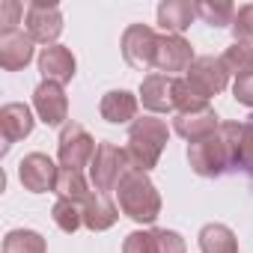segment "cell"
Listing matches in <instances>:
<instances>
[{"mask_svg": "<svg viewBox=\"0 0 253 253\" xmlns=\"http://www.w3.org/2000/svg\"><path fill=\"white\" fill-rule=\"evenodd\" d=\"M152 235H155V253H188V244L176 229H152Z\"/></svg>", "mask_w": 253, "mask_h": 253, "instance_id": "cell-28", "label": "cell"}, {"mask_svg": "<svg viewBox=\"0 0 253 253\" xmlns=\"http://www.w3.org/2000/svg\"><path fill=\"white\" fill-rule=\"evenodd\" d=\"M24 27H27V36L33 42L48 48L63 33V12L57 3H30L27 15H24Z\"/></svg>", "mask_w": 253, "mask_h": 253, "instance_id": "cell-9", "label": "cell"}, {"mask_svg": "<svg viewBox=\"0 0 253 253\" xmlns=\"http://www.w3.org/2000/svg\"><path fill=\"white\" fill-rule=\"evenodd\" d=\"M3 253H45V238L36 229H12L3 238Z\"/></svg>", "mask_w": 253, "mask_h": 253, "instance_id": "cell-24", "label": "cell"}, {"mask_svg": "<svg viewBox=\"0 0 253 253\" xmlns=\"http://www.w3.org/2000/svg\"><path fill=\"white\" fill-rule=\"evenodd\" d=\"M33 107H36L39 122H45L48 128H57V125H63L69 119V98H66L63 86L54 81H42L33 89Z\"/></svg>", "mask_w": 253, "mask_h": 253, "instance_id": "cell-11", "label": "cell"}, {"mask_svg": "<svg viewBox=\"0 0 253 253\" xmlns=\"http://www.w3.org/2000/svg\"><path fill=\"white\" fill-rule=\"evenodd\" d=\"M122 253H155V235L152 229H134L125 235Z\"/></svg>", "mask_w": 253, "mask_h": 253, "instance_id": "cell-29", "label": "cell"}, {"mask_svg": "<svg viewBox=\"0 0 253 253\" xmlns=\"http://www.w3.org/2000/svg\"><path fill=\"white\" fill-rule=\"evenodd\" d=\"M209 101L188 84V78H176V110L179 113H188V110H200L206 107Z\"/></svg>", "mask_w": 253, "mask_h": 253, "instance_id": "cell-26", "label": "cell"}, {"mask_svg": "<svg viewBox=\"0 0 253 253\" xmlns=\"http://www.w3.org/2000/svg\"><path fill=\"white\" fill-rule=\"evenodd\" d=\"M200 250L203 253H238V238L226 223H206L200 229Z\"/></svg>", "mask_w": 253, "mask_h": 253, "instance_id": "cell-20", "label": "cell"}, {"mask_svg": "<svg viewBox=\"0 0 253 253\" xmlns=\"http://www.w3.org/2000/svg\"><path fill=\"white\" fill-rule=\"evenodd\" d=\"M33 39L24 30H9L0 33V66L6 72H21L33 60Z\"/></svg>", "mask_w": 253, "mask_h": 253, "instance_id": "cell-16", "label": "cell"}, {"mask_svg": "<svg viewBox=\"0 0 253 253\" xmlns=\"http://www.w3.org/2000/svg\"><path fill=\"white\" fill-rule=\"evenodd\" d=\"M137 107H140V98L128 89H110L104 92L101 104H98V113L104 122H113V125H122V122H134L137 119Z\"/></svg>", "mask_w": 253, "mask_h": 253, "instance_id": "cell-17", "label": "cell"}, {"mask_svg": "<svg viewBox=\"0 0 253 253\" xmlns=\"http://www.w3.org/2000/svg\"><path fill=\"white\" fill-rule=\"evenodd\" d=\"M232 95H235V101H241V104L253 107V75L235 78V84H232Z\"/></svg>", "mask_w": 253, "mask_h": 253, "instance_id": "cell-32", "label": "cell"}, {"mask_svg": "<svg viewBox=\"0 0 253 253\" xmlns=\"http://www.w3.org/2000/svg\"><path fill=\"white\" fill-rule=\"evenodd\" d=\"M167 140H170V128H167L164 119H158V116H140V119H134L131 128H128V143H125L131 170L149 173L152 167H158Z\"/></svg>", "mask_w": 253, "mask_h": 253, "instance_id": "cell-2", "label": "cell"}, {"mask_svg": "<svg viewBox=\"0 0 253 253\" xmlns=\"http://www.w3.org/2000/svg\"><path fill=\"white\" fill-rule=\"evenodd\" d=\"M51 217H54V223H57L63 232H69V235L84 226V211H81V206L72 203V200H57L54 209H51Z\"/></svg>", "mask_w": 253, "mask_h": 253, "instance_id": "cell-25", "label": "cell"}, {"mask_svg": "<svg viewBox=\"0 0 253 253\" xmlns=\"http://www.w3.org/2000/svg\"><path fill=\"white\" fill-rule=\"evenodd\" d=\"M92 182L84 176V173H78V170H60V182H57V197L60 200H72V203H84L89 194H92V188H89Z\"/></svg>", "mask_w": 253, "mask_h": 253, "instance_id": "cell-21", "label": "cell"}, {"mask_svg": "<svg viewBox=\"0 0 253 253\" xmlns=\"http://www.w3.org/2000/svg\"><path fill=\"white\" fill-rule=\"evenodd\" d=\"M21 15H27V12H24V6L18 3V0H3V3H0V33L18 30Z\"/></svg>", "mask_w": 253, "mask_h": 253, "instance_id": "cell-30", "label": "cell"}, {"mask_svg": "<svg viewBox=\"0 0 253 253\" xmlns=\"http://www.w3.org/2000/svg\"><path fill=\"white\" fill-rule=\"evenodd\" d=\"M194 18H197V3H191V0H164V3H158V24L164 33L182 36V30H188Z\"/></svg>", "mask_w": 253, "mask_h": 253, "instance_id": "cell-19", "label": "cell"}, {"mask_svg": "<svg viewBox=\"0 0 253 253\" xmlns=\"http://www.w3.org/2000/svg\"><path fill=\"white\" fill-rule=\"evenodd\" d=\"M95 140L89 137V131L78 122H66L60 140H57V158H60V170H78L84 173V167H89L92 155H95Z\"/></svg>", "mask_w": 253, "mask_h": 253, "instance_id": "cell-5", "label": "cell"}, {"mask_svg": "<svg viewBox=\"0 0 253 253\" xmlns=\"http://www.w3.org/2000/svg\"><path fill=\"white\" fill-rule=\"evenodd\" d=\"M188 164L203 179H214L232 167H241V122H220L211 137L188 143Z\"/></svg>", "mask_w": 253, "mask_h": 253, "instance_id": "cell-1", "label": "cell"}, {"mask_svg": "<svg viewBox=\"0 0 253 253\" xmlns=\"http://www.w3.org/2000/svg\"><path fill=\"white\" fill-rule=\"evenodd\" d=\"M241 170L253 176V116L241 122Z\"/></svg>", "mask_w": 253, "mask_h": 253, "instance_id": "cell-31", "label": "cell"}, {"mask_svg": "<svg viewBox=\"0 0 253 253\" xmlns=\"http://www.w3.org/2000/svg\"><path fill=\"white\" fill-rule=\"evenodd\" d=\"M18 182H21L24 191H30V194L57 191L60 167H57L54 158H48L45 152H30V155H24L21 164H18Z\"/></svg>", "mask_w": 253, "mask_h": 253, "instance_id": "cell-7", "label": "cell"}, {"mask_svg": "<svg viewBox=\"0 0 253 253\" xmlns=\"http://www.w3.org/2000/svg\"><path fill=\"white\" fill-rule=\"evenodd\" d=\"M173 128L179 137H185L188 143L206 140L220 128V116L214 113V107H200V110H188V113H176L173 119Z\"/></svg>", "mask_w": 253, "mask_h": 253, "instance_id": "cell-13", "label": "cell"}, {"mask_svg": "<svg viewBox=\"0 0 253 253\" xmlns=\"http://www.w3.org/2000/svg\"><path fill=\"white\" fill-rule=\"evenodd\" d=\"M33 125H36V119H33V110H30L27 104H21V101H9V104L0 107V131H3L6 149H9L12 143H18V140L30 137Z\"/></svg>", "mask_w": 253, "mask_h": 253, "instance_id": "cell-15", "label": "cell"}, {"mask_svg": "<svg viewBox=\"0 0 253 253\" xmlns=\"http://www.w3.org/2000/svg\"><path fill=\"white\" fill-rule=\"evenodd\" d=\"M155 48H158V33L149 24H128L122 33V57L131 69H152L155 66Z\"/></svg>", "mask_w": 253, "mask_h": 253, "instance_id": "cell-6", "label": "cell"}, {"mask_svg": "<svg viewBox=\"0 0 253 253\" xmlns=\"http://www.w3.org/2000/svg\"><path fill=\"white\" fill-rule=\"evenodd\" d=\"M81 211H84V226L92 229V232H104L110 229L116 220H119V209L110 203L107 194L101 191H92L84 203H81Z\"/></svg>", "mask_w": 253, "mask_h": 253, "instance_id": "cell-18", "label": "cell"}, {"mask_svg": "<svg viewBox=\"0 0 253 253\" xmlns=\"http://www.w3.org/2000/svg\"><path fill=\"white\" fill-rule=\"evenodd\" d=\"M232 36L235 42H247L253 45V3H244L235 9V18H232Z\"/></svg>", "mask_w": 253, "mask_h": 253, "instance_id": "cell-27", "label": "cell"}, {"mask_svg": "<svg viewBox=\"0 0 253 253\" xmlns=\"http://www.w3.org/2000/svg\"><path fill=\"white\" fill-rule=\"evenodd\" d=\"M140 101L152 113H170L176 110V78L152 72L140 84Z\"/></svg>", "mask_w": 253, "mask_h": 253, "instance_id": "cell-12", "label": "cell"}, {"mask_svg": "<svg viewBox=\"0 0 253 253\" xmlns=\"http://www.w3.org/2000/svg\"><path fill=\"white\" fill-rule=\"evenodd\" d=\"M128 170H131L128 152L119 149V146H116V143H110V140H101V143L95 146L92 161H89V182H92V188H95V191L110 194V191H116V188H119L122 176L128 173Z\"/></svg>", "mask_w": 253, "mask_h": 253, "instance_id": "cell-4", "label": "cell"}, {"mask_svg": "<svg viewBox=\"0 0 253 253\" xmlns=\"http://www.w3.org/2000/svg\"><path fill=\"white\" fill-rule=\"evenodd\" d=\"M223 66H226V72L235 75V78L253 75V45H247V42H232V45L223 51Z\"/></svg>", "mask_w": 253, "mask_h": 253, "instance_id": "cell-23", "label": "cell"}, {"mask_svg": "<svg viewBox=\"0 0 253 253\" xmlns=\"http://www.w3.org/2000/svg\"><path fill=\"white\" fill-rule=\"evenodd\" d=\"M116 200H119V211L131 217L134 223H155L161 214V194L149 179V173L140 170H128L122 176L116 188Z\"/></svg>", "mask_w": 253, "mask_h": 253, "instance_id": "cell-3", "label": "cell"}, {"mask_svg": "<svg viewBox=\"0 0 253 253\" xmlns=\"http://www.w3.org/2000/svg\"><path fill=\"white\" fill-rule=\"evenodd\" d=\"M197 18H203L209 27H232L235 18V6L229 0H200L197 3Z\"/></svg>", "mask_w": 253, "mask_h": 253, "instance_id": "cell-22", "label": "cell"}, {"mask_svg": "<svg viewBox=\"0 0 253 253\" xmlns=\"http://www.w3.org/2000/svg\"><path fill=\"white\" fill-rule=\"evenodd\" d=\"M39 72L45 81H54V84H69L78 72V63H75V54L66 48V45H48L42 48L39 54Z\"/></svg>", "mask_w": 253, "mask_h": 253, "instance_id": "cell-14", "label": "cell"}, {"mask_svg": "<svg viewBox=\"0 0 253 253\" xmlns=\"http://www.w3.org/2000/svg\"><path fill=\"white\" fill-rule=\"evenodd\" d=\"M188 84H191L206 101H209L211 95H220V92L226 89V84H229V72H226V66H223V57H211V54L197 57L194 66L188 69Z\"/></svg>", "mask_w": 253, "mask_h": 253, "instance_id": "cell-8", "label": "cell"}, {"mask_svg": "<svg viewBox=\"0 0 253 253\" xmlns=\"http://www.w3.org/2000/svg\"><path fill=\"white\" fill-rule=\"evenodd\" d=\"M194 48L185 36H173V33H164L158 36V48H155V66L161 75H176V72H188L194 66Z\"/></svg>", "mask_w": 253, "mask_h": 253, "instance_id": "cell-10", "label": "cell"}]
</instances>
